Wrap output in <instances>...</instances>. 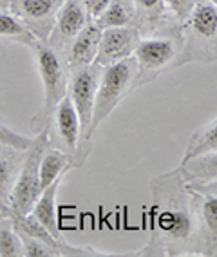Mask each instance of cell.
Returning a JSON list of instances; mask_svg holds the SVG:
<instances>
[{
    "instance_id": "2",
    "label": "cell",
    "mask_w": 217,
    "mask_h": 257,
    "mask_svg": "<svg viewBox=\"0 0 217 257\" xmlns=\"http://www.w3.org/2000/svg\"><path fill=\"white\" fill-rule=\"evenodd\" d=\"M33 53H35V62H37V71L40 74L42 85H44V101L38 112L33 116L31 131L38 134L44 128L51 127V119L55 114L56 105L67 96V85H69L71 69L67 62L64 60L62 53L49 46L44 40L33 42Z\"/></svg>"
},
{
    "instance_id": "9",
    "label": "cell",
    "mask_w": 217,
    "mask_h": 257,
    "mask_svg": "<svg viewBox=\"0 0 217 257\" xmlns=\"http://www.w3.org/2000/svg\"><path fill=\"white\" fill-rule=\"evenodd\" d=\"M139 38H141L139 29L132 28V26L103 29L94 64H98L100 67H105L109 64L134 56Z\"/></svg>"
},
{
    "instance_id": "7",
    "label": "cell",
    "mask_w": 217,
    "mask_h": 257,
    "mask_svg": "<svg viewBox=\"0 0 217 257\" xmlns=\"http://www.w3.org/2000/svg\"><path fill=\"white\" fill-rule=\"evenodd\" d=\"M64 2L65 0H11L10 10L19 15L38 40L47 42Z\"/></svg>"
},
{
    "instance_id": "25",
    "label": "cell",
    "mask_w": 217,
    "mask_h": 257,
    "mask_svg": "<svg viewBox=\"0 0 217 257\" xmlns=\"http://www.w3.org/2000/svg\"><path fill=\"white\" fill-rule=\"evenodd\" d=\"M165 6L174 17H177L179 20L185 22L190 17V13H192V10H194L195 0H165Z\"/></svg>"
},
{
    "instance_id": "14",
    "label": "cell",
    "mask_w": 217,
    "mask_h": 257,
    "mask_svg": "<svg viewBox=\"0 0 217 257\" xmlns=\"http://www.w3.org/2000/svg\"><path fill=\"white\" fill-rule=\"evenodd\" d=\"M185 22L194 38L213 40L217 37V4L212 0H199Z\"/></svg>"
},
{
    "instance_id": "17",
    "label": "cell",
    "mask_w": 217,
    "mask_h": 257,
    "mask_svg": "<svg viewBox=\"0 0 217 257\" xmlns=\"http://www.w3.org/2000/svg\"><path fill=\"white\" fill-rule=\"evenodd\" d=\"M62 179H56L55 183L49 185L47 188H44L38 196L35 207H33L31 214L40 221L42 225L49 228L55 235L60 237L58 232V208H56V196H58V188L62 185Z\"/></svg>"
},
{
    "instance_id": "15",
    "label": "cell",
    "mask_w": 217,
    "mask_h": 257,
    "mask_svg": "<svg viewBox=\"0 0 217 257\" xmlns=\"http://www.w3.org/2000/svg\"><path fill=\"white\" fill-rule=\"evenodd\" d=\"M74 160L58 147H49L47 145L40 160V169H38V176H40V192L49 185H53L56 179H60L65 176V172L73 169Z\"/></svg>"
},
{
    "instance_id": "12",
    "label": "cell",
    "mask_w": 217,
    "mask_h": 257,
    "mask_svg": "<svg viewBox=\"0 0 217 257\" xmlns=\"http://www.w3.org/2000/svg\"><path fill=\"white\" fill-rule=\"evenodd\" d=\"M24 152L0 145V214L10 216V194L19 176Z\"/></svg>"
},
{
    "instance_id": "10",
    "label": "cell",
    "mask_w": 217,
    "mask_h": 257,
    "mask_svg": "<svg viewBox=\"0 0 217 257\" xmlns=\"http://www.w3.org/2000/svg\"><path fill=\"white\" fill-rule=\"evenodd\" d=\"M55 123V136L58 140V145L64 152H67L74 160V165L78 167L80 158V142H82V125H80L78 112L74 109L69 94L56 105L53 114Z\"/></svg>"
},
{
    "instance_id": "24",
    "label": "cell",
    "mask_w": 217,
    "mask_h": 257,
    "mask_svg": "<svg viewBox=\"0 0 217 257\" xmlns=\"http://www.w3.org/2000/svg\"><path fill=\"white\" fill-rule=\"evenodd\" d=\"M136 17L141 19H161L163 11L166 10L165 0H134Z\"/></svg>"
},
{
    "instance_id": "4",
    "label": "cell",
    "mask_w": 217,
    "mask_h": 257,
    "mask_svg": "<svg viewBox=\"0 0 217 257\" xmlns=\"http://www.w3.org/2000/svg\"><path fill=\"white\" fill-rule=\"evenodd\" d=\"M102 67L98 64L80 65L71 69L67 94L73 101L74 109L78 112L80 125H82V142H80V158L78 167L83 165L91 152V142H93V112L94 100H96L98 83H100Z\"/></svg>"
},
{
    "instance_id": "16",
    "label": "cell",
    "mask_w": 217,
    "mask_h": 257,
    "mask_svg": "<svg viewBox=\"0 0 217 257\" xmlns=\"http://www.w3.org/2000/svg\"><path fill=\"white\" fill-rule=\"evenodd\" d=\"M179 172L186 183L217 181V151L204 152V154L181 161Z\"/></svg>"
},
{
    "instance_id": "8",
    "label": "cell",
    "mask_w": 217,
    "mask_h": 257,
    "mask_svg": "<svg viewBox=\"0 0 217 257\" xmlns=\"http://www.w3.org/2000/svg\"><path fill=\"white\" fill-rule=\"evenodd\" d=\"M91 20L93 19H91V15H89L87 8L83 6L82 0H65L58 15H56L55 28L47 38V44L55 49L62 51L78 37L80 31Z\"/></svg>"
},
{
    "instance_id": "27",
    "label": "cell",
    "mask_w": 217,
    "mask_h": 257,
    "mask_svg": "<svg viewBox=\"0 0 217 257\" xmlns=\"http://www.w3.org/2000/svg\"><path fill=\"white\" fill-rule=\"evenodd\" d=\"M190 190H194L197 194H213L217 196V181H210V183H186Z\"/></svg>"
},
{
    "instance_id": "6",
    "label": "cell",
    "mask_w": 217,
    "mask_h": 257,
    "mask_svg": "<svg viewBox=\"0 0 217 257\" xmlns=\"http://www.w3.org/2000/svg\"><path fill=\"white\" fill-rule=\"evenodd\" d=\"M179 56V42L170 35L139 38L134 51L138 64V87L156 80L165 69L176 64Z\"/></svg>"
},
{
    "instance_id": "5",
    "label": "cell",
    "mask_w": 217,
    "mask_h": 257,
    "mask_svg": "<svg viewBox=\"0 0 217 257\" xmlns=\"http://www.w3.org/2000/svg\"><path fill=\"white\" fill-rule=\"evenodd\" d=\"M49 128H44L38 134H35L33 145L24 152V160L20 165L19 176L13 185V190L10 194V216H24L29 214L40 196V169L42 154L49 145Z\"/></svg>"
},
{
    "instance_id": "1",
    "label": "cell",
    "mask_w": 217,
    "mask_h": 257,
    "mask_svg": "<svg viewBox=\"0 0 217 257\" xmlns=\"http://www.w3.org/2000/svg\"><path fill=\"white\" fill-rule=\"evenodd\" d=\"M150 188V239L134 255H203L197 192L190 190L179 169L154 178Z\"/></svg>"
},
{
    "instance_id": "22",
    "label": "cell",
    "mask_w": 217,
    "mask_h": 257,
    "mask_svg": "<svg viewBox=\"0 0 217 257\" xmlns=\"http://www.w3.org/2000/svg\"><path fill=\"white\" fill-rule=\"evenodd\" d=\"M33 142H35V136H24V134L17 133L15 128L8 127L0 121V145L2 147H11L26 152L33 145Z\"/></svg>"
},
{
    "instance_id": "23",
    "label": "cell",
    "mask_w": 217,
    "mask_h": 257,
    "mask_svg": "<svg viewBox=\"0 0 217 257\" xmlns=\"http://www.w3.org/2000/svg\"><path fill=\"white\" fill-rule=\"evenodd\" d=\"M20 239L24 244V257H60V253L51 244L42 239L29 237V235H20Z\"/></svg>"
},
{
    "instance_id": "26",
    "label": "cell",
    "mask_w": 217,
    "mask_h": 257,
    "mask_svg": "<svg viewBox=\"0 0 217 257\" xmlns=\"http://www.w3.org/2000/svg\"><path fill=\"white\" fill-rule=\"evenodd\" d=\"M82 2H83V6L87 8L91 19H96L98 15L102 13L107 6L111 4V0H82Z\"/></svg>"
},
{
    "instance_id": "21",
    "label": "cell",
    "mask_w": 217,
    "mask_h": 257,
    "mask_svg": "<svg viewBox=\"0 0 217 257\" xmlns=\"http://www.w3.org/2000/svg\"><path fill=\"white\" fill-rule=\"evenodd\" d=\"M24 244L10 216L0 214V257H22Z\"/></svg>"
},
{
    "instance_id": "19",
    "label": "cell",
    "mask_w": 217,
    "mask_h": 257,
    "mask_svg": "<svg viewBox=\"0 0 217 257\" xmlns=\"http://www.w3.org/2000/svg\"><path fill=\"white\" fill-rule=\"evenodd\" d=\"M0 40L19 42L31 47L33 42L38 38L33 35V31L24 24L19 15H15L11 10H0Z\"/></svg>"
},
{
    "instance_id": "18",
    "label": "cell",
    "mask_w": 217,
    "mask_h": 257,
    "mask_svg": "<svg viewBox=\"0 0 217 257\" xmlns=\"http://www.w3.org/2000/svg\"><path fill=\"white\" fill-rule=\"evenodd\" d=\"M136 19V4L134 0H111L102 13L98 15L94 22L102 29L109 28H125L130 26Z\"/></svg>"
},
{
    "instance_id": "29",
    "label": "cell",
    "mask_w": 217,
    "mask_h": 257,
    "mask_svg": "<svg viewBox=\"0 0 217 257\" xmlns=\"http://www.w3.org/2000/svg\"><path fill=\"white\" fill-rule=\"evenodd\" d=\"M212 2H213V4H217V0H212Z\"/></svg>"
},
{
    "instance_id": "20",
    "label": "cell",
    "mask_w": 217,
    "mask_h": 257,
    "mask_svg": "<svg viewBox=\"0 0 217 257\" xmlns=\"http://www.w3.org/2000/svg\"><path fill=\"white\" fill-rule=\"evenodd\" d=\"M217 151V118H213L212 121H208L206 125L199 127L192 136H190L188 143L185 149V156L183 160H190V158L204 154V152Z\"/></svg>"
},
{
    "instance_id": "3",
    "label": "cell",
    "mask_w": 217,
    "mask_h": 257,
    "mask_svg": "<svg viewBox=\"0 0 217 257\" xmlns=\"http://www.w3.org/2000/svg\"><path fill=\"white\" fill-rule=\"evenodd\" d=\"M136 87H138V64L134 56L102 67L96 100H94L93 134Z\"/></svg>"
},
{
    "instance_id": "13",
    "label": "cell",
    "mask_w": 217,
    "mask_h": 257,
    "mask_svg": "<svg viewBox=\"0 0 217 257\" xmlns=\"http://www.w3.org/2000/svg\"><path fill=\"white\" fill-rule=\"evenodd\" d=\"M199 226L203 255H217V196L199 194Z\"/></svg>"
},
{
    "instance_id": "28",
    "label": "cell",
    "mask_w": 217,
    "mask_h": 257,
    "mask_svg": "<svg viewBox=\"0 0 217 257\" xmlns=\"http://www.w3.org/2000/svg\"><path fill=\"white\" fill-rule=\"evenodd\" d=\"M11 0H0V10H10Z\"/></svg>"
},
{
    "instance_id": "11",
    "label": "cell",
    "mask_w": 217,
    "mask_h": 257,
    "mask_svg": "<svg viewBox=\"0 0 217 257\" xmlns=\"http://www.w3.org/2000/svg\"><path fill=\"white\" fill-rule=\"evenodd\" d=\"M103 29L98 26L94 20L85 26L80 31V35L71 42L65 51V62L69 65V69L80 67V65L94 64L100 47V38H102Z\"/></svg>"
}]
</instances>
